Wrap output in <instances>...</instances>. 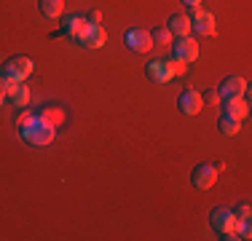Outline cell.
Wrapping results in <instances>:
<instances>
[{
    "mask_svg": "<svg viewBox=\"0 0 252 241\" xmlns=\"http://www.w3.org/2000/svg\"><path fill=\"white\" fill-rule=\"evenodd\" d=\"M209 225H212L218 233H233L236 214H233L231 209H225V207H218V209H212V214H209Z\"/></svg>",
    "mask_w": 252,
    "mask_h": 241,
    "instance_id": "9",
    "label": "cell"
},
{
    "mask_svg": "<svg viewBox=\"0 0 252 241\" xmlns=\"http://www.w3.org/2000/svg\"><path fill=\"white\" fill-rule=\"evenodd\" d=\"M99 22H102L99 11H89V24H99Z\"/></svg>",
    "mask_w": 252,
    "mask_h": 241,
    "instance_id": "22",
    "label": "cell"
},
{
    "mask_svg": "<svg viewBox=\"0 0 252 241\" xmlns=\"http://www.w3.org/2000/svg\"><path fill=\"white\" fill-rule=\"evenodd\" d=\"M233 233H236V239H250V236H252L250 217H236V225H233Z\"/></svg>",
    "mask_w": 252,
    "mask_h": 241,
    "instance_id": "18",
    "label": "cell"
},
{
    "mask_svg": "<svg viewBox=\"0 0 252 241\" xmlns=\"http://www.w3.org/2000/svg\"><path fill=\"white\" fill-rule=\"evenodd\" d=\"M172 70H175V75H183V72H185V64L175 59V62H172Z\"/></svg>",
    "mask_w": 252,
    "mask_h": 241,
    "instance_id": "23",
    "label": "cell"
},
{
    "mask_svg": "<svg viewBox=\"0 0 252 241\" xmlns=\"http://www.w3.org/2000/svg\"><path fill=\"white\" fill-rule=\"evenodd\" d=\"M183 3H185V5H190V8H199L201 0H183Z\"/></svg>",
    "mask_w": 252,
    "mask_h": 241,
    "instance_id": "24",
    "label": "cell"
},
{
    "mask_svg": "<svg viewBox=\"0 0 252 241\" xmlns=\"http://www.w3.org/2000/svg\"><path fill=\"white\" fill-rule=\"evenodd\" d=\"M148 78H151L153 83H169L172 78H175V70H172V59H153V62H148Z\"/></svg>",
    "mask_w": 252,
    "mask_h": 241,
    "instance_id": "6",
    "label": "cell"
},
{
    "mask_svg": "<svg viewBox=\"0 0 252 241\" xmlns=\"http://www.w3.org/2000/svg\"><path fill=\"white\" fill-rule=\"evenodd\" d=\"M190 182H193V188L199 190H209L215 182H218V166L215 164H199L190 172Z\"/></svg>",
    "mask_w": 252,
    "mask_h": 241,
    "instance_id": "5",
    "label": "cell"
},
{
    "mask_svg": "<svg viewBox=\"0 0 252 241\" xmlns=\"http://www.w3.org/2000/svg\"><path fill=\"white\" fill-rule=\"evenodd\" d=\"M188 19H190V30H196L199 35H215V30H218L215 14H209V11L193 8V14H190Z\"/></svg>",
    "mask_w": 252,
    "mask_h": 241,
    "instance_id": "7",
    "label": "cell"
},
{
    "mask_svg": "<svg viewBox=\"0 0 252 241\" xmlns=\"http://www.w3.org/2000/svg\"><path fill=\"white\" fill-rule=\"evenodd\" d=\"M3 102H5V91L0 89V105H3Z\"/></svg>",
    "mask_w": 252,
    "mask_h": 241,
    "instance_id": "25",
    "label": "cell"
},
{
    "mask_svg": "<svg viewBox=\"0 0 252 241\" xmlns=\"http://www.w3.org/2000/svg\"><path fill=\"white\" fill-rule=\"evenodd\" d=\"M220 107H223V116H231V118H239V120L250 113L247 96H223V99H220Z\"/></svg>",
    "mask_w": 252,
    "mask_h": 241,
    "instance_id": "10",
    "label": "cell"
},
{
    "mask_svg": "<svg viewBox=\"0 0 252 241\" xmlns=\"http://www.w3.org/2000/svg\"><path fill=\"white\" fill-rule=\"evenodd\" d=\"M38 8H40V14L49 16V19H59L62 11H64V0H40Z\"/></svg>",
    "mask_w": 252,
    "mask_h": 241,
    "instance_id": "15",
    "label": "cell"
},
{
    "mask_svg": "<svg viewBox=\"0 0 252 241\" xmlns=\"http://www.w3.org/2000/svg\"><path fill=\"white\" fill-rule=\"evenodd\" d=\"M30 72H32V59L30 57H11L3 64V78H11V81H25Z\"/></svg>",
    "mask_w": 252,
    "mask_h": 241,
    "instance_id": "4",
    "label": "cell"
},
{
    "mask_svg": "<svg viewBox=\"0 0 252 241\" xmlns=\"http://www.w3.org/2000/svg\"><path fill=\"white\" fill-rule=\"evenodd\" d=\"M124 43H126V48H131V51H137V54H148V51H151V46H153V38H151L148 30L131 27V30H126Z\"/></svg>",
    "mask_w": 252,
    "mask_h": 241,
    "instance_id": "3",
    "label": "cell"
},
{
    "mask_svg": "<svg viewBox=\"0 0 252 241\" xmlns=\"http://www.w3.org/2000/svg\"><path fill=\"white\" fill-rule=\"evenodd\" d=\"M8 96H11V102H14L16 107H27V102H30V89L25 86V81H16L14 89L8 91Z\"/></svg>",
    "mask_w": 252,
    "mask_h": 241,
    "instance_id": "16",
    "label": "cell"
},
{
    "mask_svg": "<svg viewBox=\"0 0 252 241\" xmlns=\"http://www.w3.org/2000/svg\"><path fill=\"white\" fill-rule=\"evenodd\" d=\"M250 212H252L250 204H247V201H242V204L236 207V212H233V214H236V217H250Z\"/></svg>",
    "mask_w": 252,
    "mask_h": 241,
    "instance_id": "20",
    "label": "cell"
},
{
    "mask_svg": "<svg viewBox=\"0 0 252 241\" xmlns=\"http://www.w3.org/2000/svg\"><path fill=\"white\" fill-rule=\"evenodd\" d=\"M0 78H3V72H0Z\"/></svg>",
    "mask_w": 252,
    "mask_h": 241,
    "instance_id": "26",
    "label": "cell"
},
{
    "mask_svg": "<svg viewBox=\"0 0 252 241\" xmlns=\"http://www.w3.org/2000/svg\"><path fill=\"white\" fill-rule=\"evenodd\" d=\"M54 123L49 118H40V116H35L32 118V123L27 126V129H22L19 131V137L22 140H27L30 145H38V148H43V145H49L54 140Z\"/></svg>",
    "mask_w": 252,
    "mask_h": 241,
    "instance_id": "1",
    "label": "cell"
},
{
    "mask_svg": "<svg viewBox=\"0 0 252 241\" xmlns=\"http://www.w3.org/2000/svg\"><path fill=\"white\" fill-rule=\"evenodd\" d=\"M151 38H153V46H172V32L166 27H156Z\"/></svg>",
    "mask_w": 252,
    "mask_h": 241,
    "instance_id": "19",
    "label": "cell"
},
{
    "mask_svg": "<svg viewBox=\"0 0 252 241\" xmlns=\"http://www.w3.org/2000/svg\"><path fill=\"white\" fill-rule=\"evenodd\" d=\"M166 30H169L172 35H177V38H183V35L190 32V19L183 16V14H175V16H169V22H166Z\"/></svg>",
    "mask_w": 252,
    "mask_h": 241,
    "instance_id": "13",
    "label": "cell"
},
{
    "mask_svg": "<svg viewBox=\"0 0 252 241\" xmlns=\"http://www.w3.org/2000/svg\"><path fill=\"white\" fill-rule=\"evenodd\" d=\"M204 99H207V102H212V105H220V94L215 91V89H212V91H207V94H204Z\"/></svg>",
    "mask_w": 252,
    "mask_h": 241,
    "instance_id": "21",
    "label": "cell"
},
{
    "mask_svg": "<svg viewBox=\"0 0 252 241\" xmlns=\"http://www.w3.org/2000/svg\"><path fill=\"white\" fill-rule=\"evenodd\" d=\"M172 54H175L177 62L193 64L196 59H199V43H196V40H190L188 35H183V38L175 40V46H172Z\"/></svg>",
    "mask_w": 252,
    "mask_h": 241,
    "instance_id": "2",
    "label": "cell"
},
{
    "mask_svg": "<svg viewBox=\"0 0 252 241\" xmlns=\"http://www.w3.org/2000/svg\"><path fill=\"white\" fill-rule=\"evenodd\" d=\"M86 24H89V22L83 19V16L73 14V16H64V22H62V30L70 35V38H78V35H81L83 30H86Z\"/></svg>",
    "mask_w": 252,
    "mask_h": 241,
    "instance_id": "14",
    "label": "cell"
},
{
    "mask_svg": "<svg viewBox=\"0 0 252 241\" xmlns=\"http://www.w3.org/2000/svg\"><path fill=\"white\" fill-rule=\"evenodd\" d=\"M177 107L185 113V116H199L201 107H204V96L199 91H193V89H185V91L180 94V99H177Z\"/></svg>",
    "mask_w": 252,
    "mask_h": 241,
    "instance_id": "11",
    "label": "cell"
},
{
    "mask_svg": "<svg viewBox=\"0 0 252 241\" xmlns=\"http://www.w3.org/2000/svg\"><path fill=\"white\" fill-rule=\"evenodd\" d=\"M220 131L228 137H233V134H239L242 131V120L239 118H231V116H220Z\"/></svg>",
    "mask_w": 252,
    "mask_h": 241,
    "instance_id": "17",
    "label": "cell"
},
{
    "mask_svg": "<svg viewBox=\"0 0 252 241\" xmlns=\"http://www.w3.org/2000/svg\"><path fill=\"white\" fill-rule=\"evenodd\" d=\"M75 40L83 48H102V46H105V40H107V32L102 30V24H86V30H83Z\"/></svg>",
    "mask_w": 252,
    "mask_h": 241,
    "instance_id": "8",
    "label": "cell"
},
{
    "mask_svg": "<svg viewBox=\"0 0 252 241\" xmlns=\"http://www.w3.org/2000/svg\"><path fill=\"white\" fill-rule=\"evenodd\" d=\"M218 94H220V99H223V96H244L247 94V81H244L242 75H228L225 81L220 83Z\"/></svg>",
    "mask_w": 252,
    "mask_h": 241,
    "instance_id": "12",
    "label": "cell"
}]
</instances>
